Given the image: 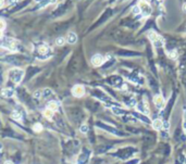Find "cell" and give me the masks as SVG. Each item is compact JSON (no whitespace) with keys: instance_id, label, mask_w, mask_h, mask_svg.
I'll use <instances>...</instances> for the list:
<instances>
[{"instance_id":"7","label":"cell","mask_w":186,"mask_h":164,"mask_svg":"<svg viewBox=\"0 0 186 164\" xmlns=\"http://www.w3.org/2000/svg\"><path fill=\"white\" fill-rule=\"evenodd\" d=\"M84 92H85V89H84V87L81 85L74 86L73 89H72V94L74 95L75 97H82V96L84 95Z\"/></svg>"},{"instance_id":"21","label":"cell","mask_w":186,"mask_h":164,"mask_svg":"<svg viewBox=\"0 0 186 164\" xmlns=\"http://www.w3.org/2000/svg\"><path fill=\"white\" fill-rule=\"evenodd\" d=\"M42 97H43V91L42 90H37L34 92V98L35 99H40Z\"/></svg>"},{"instance_id":"20","label":"cell","mask_w":186,"mask_h":164,"mask_svg":"<svg viewBox=\"0 0 186 164\" xmlns=\"http://www.w3.org/2000/svg\"><path fill=\"white\" fill-rule=\"evenodd\" d=\"M12 117L14 120H16V121H21V120H22V115L20 114V112H18V111H14V112H13Z\"/></svg>"},{"instance_id":"9","label":"cell","mask_w":186,"mask_h":164,"mask_svg":"<svg viewBox=\"0 0 186 164\" xmlns=\"http://www.w3.org/2000/svg\"><path fill=\"white\" fill-rule=\"evenodd\" d=\"M137 110H138L139 112L144 113V114H148V113H149L148 107L146 105V103H145V102H140V103L137 104Z\"/></svg>"},{"instance_id":"6","label":"cell","mask_w":186,"mask_h":164,"mask_svg":"<svg viewBox=\"0 0 186 164\" xmlns=\"http://www.w3.org/2000/svg\"><path fill=\"white\" fill-rule=\"evenodd\" d=\"M154 103L156 104V107L158 108V109H162L163 107H164V99H163V97H162L161 95H157V96H155V98H154Z\"/></svg>"},{"instance_id":"29","label":"cell","mask_w":186,"mask_h":164,"mask_svg":"<svg viewBox=\"0 0 186 164\" xmlns=\"http://www.w3.org/2000/svg\"><path fill=\"white\" fill-rule=\"evenodd\" d=\"M184 129H185V132H186V111H185V113H184Z\"/></svg>"},{"instance_id":"15","label":"cell","mask_w":186,"mask_h":164,"mask_svg":"<svg viewBox=\"0 0 186 164\" xmlns=\"http://www.w3.org/2000/svg\"><path fill=\"white\" fill-rule=\"evenodd\" d=\"M56 1H57V0H43V1H42V2L38 5L37 8H38V9H39V8H43V7L47 6V5H50V3H55Z\"/></svg>"},{"instance_id":"27","label":"cell","mask_w":186,"mask_h":164,"mask_svg":"<svg viewBox=\"0 0 186 164\" xmlns=\"http://www.w3.org/2000/svg\"><path fill=\"white\" fill-rule=\"evenodd\" d=\"M15 2H18V0H7V3L8 5H13Z\"/></svg>"},{"instance_id":"13","label":"cell","mask_w":186,"mask_h":164,"mask_svg":"<svg viewBox=\"0 0 186 164\" xmlns=\"http://www.w3.org/2000/svg\"><path fill=\"white\" fill-rule=\"evenodd\" d=\"M77 41V36L74 33H70L68 35V43H75Z\"/></svg>"},{"instance_id":"36","label":"cell","mask_w":186,"mask_h":164,"mask_svg":"<svg viewBox=\"0 0 186 164\" xmlns=\"http://www.w3.org/2000/svg\"><path fill=\"white\" fill-rule=\"evenodd\" d=\"M150 1H154V0H150Z\"/></svg>"},{"instance_id":"24","label":"cell","mask_w":186,"mask_h":164,"mask_svg":"<svg viewBox=\"0 0 186 164\" xmlns=\"http://www.w3.org/2000/svg\"><path fill=\"white\" fill-rule=\"evenodd\" d=\"M5 28H6V22L0 18V30H5Z\"/></svg>"},{"instance_id":"19","label":"cell","mask_w":186,"mask_h":164,"mask_svg":"<svg viewBox=\"0 0 186 164\" xmlns=\"http://www.w3.org/2000/svg\"><path fill=\"white\" fill-rule=\"evenodd\" d=\"M52 95V91L50 90L49 88H45L43 90V97L44 98H48L49 96H51Z\"/></svg>"},{"instance_id":"11","label":"cell","mask_w":186,"mask_h":164,"mask_svg":"<svg viewBox=\"0 0 186 164\" xmlns=\"http://www.w3.org/2000/svg\"><path fill=\"white\" fill-rule=\"evenodd\" d=\"M98 126H101V127L106 128V130H108V132H110V133H112V134H114V135H122L121 133H119L118 130H115L114 128L110 127V126H107L105 124H99V123H98Z\"/></svg>"},{"instance_id":"14","label":"cell","mask_w":186,"mask_h":164,"mask_svg":"<svg viewBox=\"0 0 186 164\" xmlns=\"http://www.w3.org/2000/svg\"><path fill=\"white\" fill-rule=\"evenodd\" d=\"M48 51H49V48H48L46 45H43V46H40V47L38 48V52H39L40 55H47V53H48Z\"/></svg>"},{"instance_id":"30","label":"cell","mask_w":186,"mask_h":164,"mask_svg":"<svg viewBox=\"0 0 186 164\" xmlns=\"http://www.w3.org/2000/svg\"><path fill=\"white\" fill-rule=\"evenodd\" d=\"M138 162V160H134V161H131V162H129L127 164H135V163H137Z\"/></svg>"},{"instance_id":"31","label":"cell","mask_w":186,"mask_h":164,"mask_svg":"<svg viewBox=\"0 0 186 164\" xmlns=\"http://www.w3.org/2000/svg\"><path fill=\"white\" fill-rule=\"evenodd\" d=\"M3 5H5V1L3 0H0V8L3 6Z\"/></svg>"},{"instance_id":"3","label":"cell","mask_w":186,"mask_h":164,"mask_svg":"<svg viewBox=\"0 0 186 164\" xmlns=\"http://www.w3.org/2000/svg\"><path fill=\"white\" fill-rule=\"evenodd\" d=\"M149 38H150V40L152 41V43H154V46H156V47H162L163 46V39H162L161 36H159L158 34H156L155 32H150L148 34Z\"/></svg>"},{"instance_id":"32","label":"cell","mask_w":186,"mask_h":164,"mask_svg":"<svg viewBox=\"0 0 186 164\" xmlns=\"http://www.w3.org/2000/svg\"><path fill=\"white\" fill-rule=\"evenodd\" d=\"M5 164H13V163H12V162H10V161H6Z\"/></svg>"},{"instance_id":"10","label":"cell","mask_w":186,"mask_h":164,"mask_svg":"<svg viewBox=\"0 0 186 164\" xmlns=\"http://www.w3.org/2000/svg\"><path fill=\"white\" fill-rule=\"evenodd\" d=\"M13 94H14V91H13V89H11V88H6V89H2V90H1V95L6 98L12 97Z\"/></svg>"},{"instance_id":"17","label":"cell","mask_w":186,"mask_h":164,"mask_svg":"<svg viewBox=\"0 0 186 164\" xmlns=\"http://www.w3.org/2000/svg\"><path fill=\"white\" fill-rule=\"evenodd\" d=\"M44 116L46 117V119H51L52 116H53V111H51V110H49V109H47V110H45V112H44Z\"/></svg>"},{"instance_id":"4","label":"cell","mask_w":186,"mask_h":164,"mask_svg":"<svg viewBox=\"0 0 186 164\" xmlns=\"http://www.w3.org/2000/svg\"><path fill=\"white\" fill-rule=\"evenodd\" d=\"M1 46H3L5 48L9 49V50H15L18 47V41L13 38H5L1 43Z\"/></svg>"},{"instance_id":"18","label":"cell","mask_w":186,"mask_h":164,"mask_svg":"<svg viewBox=\"0 0 186 164\" xmlns=\"http://www.w3.org/2000/svg\"><path fill=\"white\" fill-rule=\"evenodd\" d=\"M112 111H113L115 114H125V113H126V111L120 109L119 107H118V108H117V107H113V108H112Z\"/></svg>"},{"instance_id":"25","label":"cell","mask_w":186,"mask_h":164,"mask_svg":"<svg viewBox=\"0 0 186 164\" xmlns=\"http://www.w3.org/2000/svg\"><path fill=\"white\" fill-rule=\"evenodd\" d=\"M133 13H134V14H136L137 16H138V15H139V13H140L139 8H138V7H134V9H133Z\"/></svg>"},{"instance_id":"22","label":"cell","mask_w":186,"mask_h":164,"mask_svg":"<svg viewBox=\"0 0 186 164\" xmlns=\"http://www.w3.org/2000/svg\"><path fill=\"white\" fill-rule=\"evenodd\" d=\"M56 43L58 46H63L64 45V38L63 37H59L56 39Z\"/></svg>"},{"instance_id":"8","label":"cell","mask_w":186,"mask_h":164,"mask_svg":"<svg viewBox=\"0 0 186 164\" xmlns=\"http://www.w3.org/2000/svg\"><path fill=\"white\" fill-rule=\"evenodd\" d=\"M89 154H90V152L86 150V149H84V151L82 153L81 155L78 157V164H85L88 161V159H89Z\"/></svg>"},{"instance_id":"26","label":"cell","mask_w":186,"mask_h":164,"mask_svg":"<svg viewBox=\"0 0 186 164\" xmlns=\"http://www.w3.org/2000/svg\"><path fill=\"white\" fill-rule=\"evenodd\" d=\"M81 132L82 133H84V134L87 133V132H88V126H87V125H83V126H81Z\"/></svg>"},{"instance_id":"33","label":"cell","mask_w":186,"mask_h":164,"mask_svg":"<svg viewBox=\"0 0 186 164\" xmlns=\"http://www.w3.org/2000/svg\"><path fill=\"white\" fill-rule=\"evenodd\" d=\"M2 150V144H0V151Z\"/></svg>"},{"instance_id":"34","label":"cell","mask_w":186,"mask_h":164,"mask_svg":"<svg viewBox=\"0 0 186 164\" xmlns=\"http://www.w3.org/2000/svg\"><path fill=\"white\" fill-rule=\"evenodd\" d=\"M184 11H185V12H186V5H185V6H184Z\"/></svg>"},{"instance_id":"35","label":"cell","mask_w":186,"mask_h":164,"mask_svg":"<svg viewBox=\"0 0 186 164\" xmlns=\"http://www.w3.org/2000/svg\"><path fill=\"white\" fill-rule=\"evenodd\" d=\"M1 36H2V34H1V30H0V38H1Z\"/></svg>"},{"instance_id":"2","label":"cell","mask_w":186,"mask_h":164,"mask_svg":"<svg viewBox=\"0 0 186 164\" xmlns=\"http://www.w3.org/2000/svg\"><path fill=\"white\" fill-rule=\"evenodd\" d=\"M138 8L140 10V13L143 14L144 16H149L151 13V7L149 5L146 0H140L138 3Z\"/></svg>"},{"instance_id":"23","label":"cell","mask_w":186,"mask_h":164,"mask_svg":"<svg viewBox=\"0 0 186 164\" xmlns=\"http://www.w3.org/2000/svg\"><path fill=\"white\" fill-rule=\"evenodd\" d=\"M33 128H34V130H35V132H40V130L43 129V126H42V124L36 123V124L33 126Z\"/></svg>"},{"instance_id":"16","label":"cell","mask_w":186,"mask_h":164,"mask_svg":"<svg viewBox=\"0 0 186 164\" xmlns=\"http://www.w3.org/2000/svg\"><path fill=\"white\" fill-rule=\"evenodd\" d=\"M152 127H154V129H157V130H159V129L162 127L161 121H160V120H155V121H154V123H152Z\"/></svg>"},{"instance_id":"28","label":"cell","mask_w":186,"mask_h":164,"mask_svg":"<svg viewBox=\"0 0 186 164\" xmlns=\"http://www.w3.org/2000/svg\"><path fill=\"white\" fill-rule=\"evenodd\" d=\"M163 127H164V129H169V127H170V124H169L168 122H164V123H163Z\"/></svg>"},{"instance_id":"12","label":"cell","mask_w":186,"mask_h":164,"mask_svg":"<svg viewBox=\"0 0 186 164\" xmlns=\"http://www.w3.org/2000/svg\"><path fill=\"white\" fill-rule=\"evenodd\" d=\"M58 108H59V103L57 102V101H50L49 103H48V105H47V109L51 110V111H56V110H58Z\"/></svg>"},{"instance_id":"5","label":"cell","mask_w":186,"mask_h":164,"mask_svg":"<svg viewBox=\"0 0 186 164\" xmlns=\"http://www.w3.org/2000/svg\"><path fill=\"white\" fill-rule=\"evenodd\" d=\"M104 62H105V59L101 55H95L92 58V63L94 67H100L104 64Z\"/></svg>"},{"instance_id":"1","label":"cell","mask_w":186,"mask_h":164,"mask_svg":"<svg viewBox=\"0 0 186 164\" xmlns=\"http://www.w3.org/2000/svg\"><path fill=\"white\" fill-rule=\"evenodd\" d=\"M9 76H10V79L12 80L14 84H19L20 82L23 79L24 72L22 70H20V68H13V70L10 71Z\"/></svg>"}]
</instances>
